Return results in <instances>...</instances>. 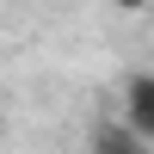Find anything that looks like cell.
I'll return each instance as SVG.
<instances>
[{
	"mask_svg": "<svg viewBox=\"0 0 154 154\" xmlns=\"http://www.w3.org/2000/svg\"><path fill=\"white\" fill-rule=\"evenodd\" d=\"M117 123L136 136V142H154V68H136L117 80Z\"/></svg>",
	"mask_w": 154,
	"mask_h": 154,
	"instance_id": "6da1fadb",
	"label": "cell"
},
{
	"mask_svg": "<svg viewBox=\"0 0 154 154\" xmlns=\"http://www.w3.org/2000/svg\"><path fill=\"white\" fill-rule=\"evenodd\" d=\"M93 154H148V142H136L117 117H105V123H93Z\"/></svg>",
	"mask_w": 154,
	"mask_h": 154,
	"instance_id": "7a4b0ae2",
	"label": "cell"
},
{
	"mask_svg": "<svg viewBox=\"0 0 154 154\" xmlns=\"http://www.w3.org/2000/svg\"><path fill=\"white\" fill-rule=\"evenodd\" d=\"M117 6H123V12H142V6H148V0H117Z\"/></svg>",
	"mask_w": 154,
	"mask_h": 154,
	"instance_id": "3957f363",
	"label": "cell"
}]
</instances>
